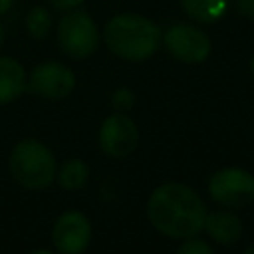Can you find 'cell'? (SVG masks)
I'll list each match as a JSON object with an SVG mask.
<instances>
[{"mask_svg":"<svg viewBox=\"0 0 254 254\" xmlns=\"http://www.w3.org/2000/svg\"><path fill=\"white\" fill-rule=\"evenodd\" d=\"M206 204L194 189L183 183L159 185L147 200V218L151 226L167 238L185 240L198 236L204 226Z\"/></svg>","mask_w":254,"mask_h":254,"instance_id":"cell-1","label":"cell"},{"mask_svg":"<svg viewBox=\"0 0 254 254\" xmlns=\"http://www.w3.org/2000/svg\"><path fill=\"white\" fill-rule=\"evenodd\" d=\"M103 42L111 54L129 62L151 58L163 42L161 28L147 16L123 12L113 16L103 28Z\"/></svg>","mask_w":254,"mask_h":254,"instance_id":"cell-2","label":"cell"},{"mask_svg":"<svg viewBox=\"0 0 254 254\" xmlns=\"http://www.w3.org/2000/svg\"><path fill=\"white\" fill-rule=\"evenodd\" d=\"M8 169L14 181L30 190H40L56 181V157L38 139H22L8 157Z\"/></svg>","mask_w":254,"mask_h":254,"instance_id":"cell-3","label":"cell"},{"mask_svg":"<svg viewBox=\"0 0 254 254\" xmlns=\"http://www.w3.org/2000/svg\"><path fill=\"white\" fill-rule=\"evenodd\" d=\"M210 198L230 210L246 208L254 202V175L240 167H224L208 179Z\"/></svg>","mask_w":254,"mask_h":254,"instance_id":"cell-4","label":"cell"},{"mask_svg":"<svg viewBox=\"0 0 254 254\" xmlns=\"http://www.w3.org/2000/svg\"><path fill=\"white\" fill-rule=\"evenodd\" d=\"M58 42L60 48L75 60L91 56L99 48V28L93 18L83 10H71L58 22Z\"/></svg>","mask_w":254,"mask_h":254,"instance_id":"cell-5","label":"cell"},{"mask_svg":"<svg viewBox=\"0 0 254 254\" xmlns=\"http://www.w3.org/2000/svg\"><path fill=\"white\" fill-rule=\"evenodd\" d=\"M167 52L183 64H202L212 50L210 38L192 24H173L163 34Z\"/></svg>","mask_w":254,"mask_h":254,"instance_id":"cell-6","label":"cell"},{"mask_svg":"<svg viewBox=\"0 0 254 254\" xmlns=\"http://www.w3.org/2000/svg\"><path fill=\"white\" fill-rule=\"evenodd\" d=\"M139 145V127L123 111L107 115L99 127V147L107 157L125 159Z\"/></svg>","mask_w":254,"mask_h":254,"instance_id":"cell-7","label":"cell"},{"mask_svg":"<svg viewBox=\"0 0 254 254\" xmlns=\"http://www.w3.org/2000/svg\"><path fill=\"white\" fill-rule=\"evenodd\" d=\"M38 97L58 101L67 97L75 87V73L60 62H44L38 64L28 77L26 83Z\"/></svg>","mask_w":254,"mask_h":254,"instance_id":"cell-8","label":"cell"},{"mask_svg":"<svg viewBox=\"0 0 254 254\" xmlns=\"http://www.w3.org/2000/svg\"><path fill=\"white\" fill-rule=\"evenodd\" d=\"M54 248L62 254H81L91 242V222L83 212H62L52 226Z\"/></svg>","mask_w":254,"mask_h":254,"instance_id":"cell-9","label":"cell"},{"mask_svg":"<svg viewBox=\"0 0 254 254\" xmlns=\"http://www.w3.org/2000/svg\"><path fill=\"white\" fill-rule=\"evenodd\" d=\"M202 230L208 234V238L222 246H232L242 238L244 224L240 216H236L230 208L228 210H214L206 212Z\"/></svg>","mask_w":254,"mask_h":254,"instance_id":"cell-10","label":"cell"},{"mask_svg":"<svg viewBox=\"0 0 254 254\" xmlns=\"http://www.w3.org/2000/svg\"><path fill=\"white\" fill-rule=\"evenodd\" d=\"M28 77L24 65L8 56H0V105L16 101L26 89Z\"/></svg>","mask_w":254,"mask_h":254,"instance_id":"cell-11","label":"cell"},{"mask_svg":"<svg viewBox=\"0 0 254 254\" xmlns=\"http://www.w3.org/2000/svg\"><path fill=\"white\" fill-rule=\"evenodd\" d=\"M230 6V0H181L185 14L196 22L212 24L220 20Z\"/></svg>","mask_w":254,"mask_h":254,"instance_id":"cell-12","label":"cell"},{"mask_svg":"<svg viewBox=\"0 0 254 254\" xmlns=\"http://www.w3.org/2000/svg\"><path fill=\"white\" fill-rule=\"evenodd\" d=\"M56 177H58V183H60L62 189L79 190L89 181V165L83 159H77V157L67 159V161L62 163V167L58 169Z\"/></svg>","mask_w":254,"mask_h":254,"instance_id":"cell-13","label":"cell"},{"mask_svg":"<svg viewBox=\"0 0 254 254\" xmlns=\"http://www.w3.org/2000/svg\"><path fill=\"white\" fill-rule=\"evenodd\" d=\"M26 30L34 40L48 38L50 30H52V14L44 6H34L26 14Z\"/></svg>","mask_w":254,"mask_h":254,"instance_id":"cell-14","label":"cell"},{"mask_svg":"<svg viewBox=\"0 0 254 254\" xmlns=\"http://www.w3.org/2000/svg\"><path fill=\"white\" fill-rule=\"evenodd\" d=\"M179 254H210L212 252V244L202 240V238H196V236H190V238H185L179 248H177Z\"/></svg>","mask_w":254,"mask_h":254,"instance_id":"cell-15","label":"cell"},{"mask_svg":"<svg viewBox=\"0 0 254 254\" xmlns=\"http://www.w3.org/2000/svg\"><path fill=\"white\" fill-rule=\"evenodd\" d=\"M135 105V93L129 87H119L111 93V107L115 111H129Z\"/></svg>","mask_w":254,"mask_h":254,"instance_id":"cell-16","label":"cell"},{"mask_svg":"<svg viewBox=\"0 0 254 254\" xmlns=\"http://www.w3.org/2000/svg\"><path fill=\"white\" fill-rule=\"evenodd\" d=\"M234 8L240 16L254 20V0H234Z\"/></svg>","mask_w":254,"mask_h":254,"instance_id":"cell-17","label":"cell"},{"mask_svg":"<svg viewBox=\"0 0 254 254\" xmlns=\"http://www.w3.org/2000/svg\"><path fill=\"white\" fill-rule=\"evenodd\" d=\"M85 0H50L52 6H56L58 10H73L77 6H81Z\"/></svg>","mask_w":254,"mask_h":254,"instance_id":"cell-18","label":"cell"},{"mask_svg":"<svg viewBox=\"0 0 254 254\" xmlns=\"http://www.w3.org/2000/svg\"><path fill=\"white\" fill-rule=\"evenodd\" d=\"M12 4H14V0H0V16L6 14L12 8Z\"/></svg>","mask_w":254,"mask_h":254,"instance_id":"cell-19","label":"cell"},{"mask_svg":"<svg viewBox=\"0 0 254 254\" xmlns=\"http://www.w3.org/2000/svg\"><path fill=\"white\" fill-rule=\"evenodd\" d=\"M4 38H6V34H4V26L0 24V48H2V44H4Z\"/></svg>","mask_w":254,"mask_h":254,"instance_id":"cell-20","label":"cell"},{"mask_svg":"<svg viewBox=\"0 0 254 254\" xmlns=\"http://www.w3.org/2000/svg\"><path fill=\"white\" fill-rule=\"evenodd\" d=\"M244 254H254V244L246 246V248H244Z\"/></svg>","mask_w":254,"mask_h":254,"instance_id":"cell-21","label":"cell"},{"mask_svg":"<svg viewBox=\"0 0 254 254\" xmlns=\"http://www.w3.org/2000/svg\"><path fill=\"white\" fill-rule=\"evenodd\" d=\"M250 71H252V75H254V58H252V62H250Z\"/></svg>","mask_w":254,"mask_h":254,"instance_id":"cell-22","label":"cell"}]
</instances>
